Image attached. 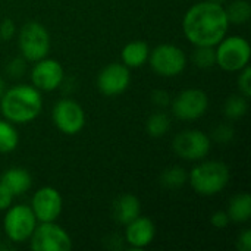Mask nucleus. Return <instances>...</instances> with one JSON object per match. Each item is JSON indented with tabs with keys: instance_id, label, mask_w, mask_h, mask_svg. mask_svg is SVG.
<instances>
[{
	"instance_id": "1",
	"label": "nucleus",
	"mask_w": 251,
	"mask_h": 251,
	"mask_svg": "<svg viewBox=\"0 0 251 251\" xmlns=\"http://www.w3.org/2000/svg\"><path fill=\"white\" fill-rule=\"evenodd\" d=\"M229 29L225 6L213 1L193 4L182 18V31L193 46H216Z\"/></svg>"
},
{
	"instance_id": "2",
	"label": "nucleus",
	"mask_w": 251,
	"mask_h": 251,
	"mask_svg": "<svg viewBox=\"0 0 251 251\" xmlns=\"http://www.w3.org/2000/svg\"><path fill=\"white\" fill-rule=\"evenodd\" d=\"M43 110L41 91L34 85L19 84L4 90L0 97V112L6 121L22 125L32 122Z\"/></svg>"
},
{
	"instance_id": "3",
	"label": "nucleus",
	"mask_w": 251,
	"mask_h": 251,
	"mask_svg": "<svg viewBox=\"0 0 251 251\" xmlns=\"http://www.w3.org/2000/svg\"><path fill=\"white\" fill-rule=\"evenodd\" d=\"M231 179V171L226 163L219 160H204L196 165L188 174L191 188L204 197H212L222 193Z\"/></svg>"
},
{
	"instance_id": "4",
	"label": "nucleus",
	"mask_w": 251,
	"mask_h": 251,
	"mask_svg": "<svg viewBox=\"0 0 251 251\" xmlns=\"http://www.w3.org/2000/svg\"><path fill=\"white\" fill-rule=\"evenodd\" d=\"M216 65L225 72H240L250 63L251 49L241 35H225L216 46Z\"/></svg>"
},
{
	"instance_id": "5",
	"label": "nucleus",
	"mask_w": 251,
	"mask_h": 251,
	"mask_svg": "<svg viewBox=\"0 0 251 251\" xmlns=\"http://www.w3.org/2000/svg\"><path fill=\"white\" fill-rule=\"evenodd\" d=\"M18 44L22 57L26 62H37L46 57L51 47V40L47 28L37 22L31 21L22 25L18 34Z\"/></svg>"
},
{
	"instance_id": "6",
	"label": "nucleus",
	"mask_w": 251,
	"mask_h": 251,
	"mask_svg": "<svg viewBox=\"0 0 251 251\" xmlns=\"http://www.w3.org/2000/svg\"><path fill=\"white\" fill-rule=\"evenodd\" d=\"M147 62L156 75L163 78H175L185 71L188 59L181 47L165 43L150 50Z\"/></svg>"
},
{
	"instance_id": "7",
	"label": "nucleus",
	"mask_w": 251,
	"mask_h": 251,
	"mask_svg": "<svg viewBox=\"0 0 251 251\" xmlns=\"http://www.w3.org/2000/svg\"><path fill=\"white\" fill-rule=\"evenodd\" d=\"M38 221L26 204H12L3 218V231L12 243H25L31 238Z\"/></svg>"
},
{
	"instance_id": "8",
	"label": "nucleus",
	"mask_w": 251,
	"mask_h": 251,
	"mask_svg": "<svg viewBox=\"0 0 251 251\" xmlns=\"http://www.w3.org/2000/svg\"><path fill=\"white\" fill-rule=\"evenodd\" d=\"M172 149L176 156L188 162L203 160L212 149L210 137L200 129H185L175 135Z\"/></svg>"
},
{
	"instance_id": "9",
	"label": "nucleus",
	"mask_w": 251,
	"mask_h": 251,
	"mask_svg": "<svg viewBox=\"0 0 251 251\" xmlns=\"http://www.w3.org/2000/svg\"><path fill=\"white\" fill-rule=\"evenodd\" d=\"M29 243L34 251H69L72 249L71 235L56 222H40Z\"/></svg>"
},
{
	"instance_id": "10",
	"label": "nucleus",
	"mask_w": 251,
	"mask_h": 251,
	"mask_svg": "<svg viewBox=\"0 0 251 251\" xmlns=\"http://www.w3.org/2000/svg\"><path fill=\"white\" fill-rule=\"evenodd\" d=\"M171 107L176 119L184 122L197 121L209 109V96L200 88H187L171 101Z\"/></svg>"
},
{
	"instance_id": "11",
	"label": "nucleus",
	"mask_w": 251,
	"mask_h": 251,
	"mask_svg": "<svg viewBox=\"0 0 251 251\" xmlns=\"http://www.w3.org/2000/svg\"><path fill=\"white\" fill-rule=\"evenodd\" d=\"M51 119L54 126L65 135H75L85 126V112L82 106L71 99H62L54 104Z\"/></svg>"
},
{
	"instance_id": "12",
	"label": "nucleus",
	"mask_w": 251,
	"mask_h": 251,
	"mask_svg": "<svg viewBox=\"0 0 251 251\" xmlns=\"http://www.w3.org/2000/svg\"><path fill=\"white\" fill-rule=\"evenodd\" d=\"M29 207L38 222H56L63 210V199L54 187H41L34 193Z\"/></svg>"
},
{
	"instance_id": "13",
	"label": "nucleus",
	"mask_w": 251,
	"mask_h": 251,
	"mask_svg": "<svg viewBox=\"0 0 251 251\" xmlns=\"http://www.w3.org/2000/svg\"><path fill=\"white\" fill-rule=\"evenodd\" d=\"M129 84L131 72L124 63H109L97 75V88L106 97H115L125 93Z\"/></svg>"
},
{
	"instance_id": "14",
	"label": "nucleus",
	"mask_w": 251,
	"mask_h": 251,
	"mask_svg": "<svg viewBox=\"0 0 251 251\" xmlns=\"http://www.w3.org/2000/svg\"><path fill=\"white\" fill-rule=\"evenodd\" d=\"M65 71L63 66L56 59H49L47 56L34 62L31 69V85L40 91H54L63 82Z\"/></svg>"
},
{
	"instance_id": "15",
	"label": "nucleus",
	"mask_w": 251,
	"mask_h": 251,
	"mask_svg": "<svg viewBox=\"0 0 251 251\" xmlns=\"http://www.w3.org/2000/svg\"><path fill=\"white\" fill-rule=\"evenodd\" d=\"M125 226V240L132 250H143L154 241L156 225L150 218L140 215Z\"/></svg>"
},
{
	"instance_id": "16",
	"label": "nucleus",
	"mask_w": 251,
	"mask_h": 251,
	"mask_svg": "<svg viewBox=\"0 0 251 251\" xmlns=\"http://www.w3.org/2000/svg\"><path fill=\"white\" fill-rule=\"evenodd\" d=\"M112 215L119 225H126L141 215V203L134 194H122L113 201Z\"/></svg>"
},
{
	"instance_id": "17",
	"label": "nucleus",
	"mask_w": 251,
	"mask_h": 251,
	"mask_svg": "<svg viewBox=\"0 0 251 251\" xmlns=\"http://www.w3.org/2000/svg\"><path fill=\"white\" fill-rule=\"evenodd\" d=\"M0 184H3L15 197L25 194L32 185L31 174L24 168H9L0 178Z\"/></svg>"
},
{
	"instance_id": "18",
	"label": "nucleus",
	"mask_w": 251,
	"mask_h": 251,
	"mask_svg": "<svg viewBox=\"0 0 251 251\" xmlns=\"http://www.w3.org/2000/svg\"><path fill=\"white\" fill-rule=\"evenodd\" d=\"M149 54H150V47L146 41L141 40H135L125 44V47L121 51L122 63L129 69L141 68L149 60Z\"/></svg>"
},
{
	"instance_id": "19",
	"label": "nucleus",
	"mask_w": 251,
	"mask_h": 251,
	"mask_svg": "<svg viewBox=\"0 0 251 251\" xmlns=\"http://www.w3.org/2000/svg\"><path fill=\"white\" fill-rule=\"evenodd\" d=\"M231 222L244 224L251 218V196L249 193H238L229 200L226 210Z\"/></svg>"
},
{
	"instance_id": "20",
	"label": "nucleus",
	"mask_w": 251,
	"mask_h": 251,
	"mask_svg": "<svg viewBox=\"0 0 251 251\" xmlns=\"http://www.w3.org/2000/svg\"><path fill=\"white\" fill-rule=\"evenodd\" d=\"M226 18L229 24L235 25H243L249 22L251 18V4L249 0H234L231 1L226 7Z\"/></svg>"
},
{
	"instance_id": "21",
	"label": "nucleus",
	"mask_w": 251,
	"mask_h": 251,
	"mask_svg": "<svg viewBox=\"0 0 251 251\" xmlns=\"http://www.w3.org/2000/svg\"><path fill=\"white\" fill-rule=\"evenodd\" d=\"M146 129H147V134L150 137L162 138L171 129V119L165 112L157 110L149 116V119L146 122Z\"/></svg>"
},
{
	"instance_id": "22",
	"label": "nucleus",
	"mask_w": 251,
	"mask_h": 251,
	"mask_svg": "<svg viewBox=\"0 0 251 251\" xmlns=\"http://www.w3.org/2000/svg\"><path fill=\"white\" fill-rule=\"evenodd\" d=\"M19 144V134L12 122L0 119V153H12Z\"/></svg>"
},
{
	"instance_id": "23",
	"label": "nucleus",
	"mask_w": 251,
	"mask_h": 251,
	"mask_svg": "<svg viewBox=\"0 0 251 251\" xmlns=\"http://www.w3.org/2000/svg\"><path fill=\"white\" fill-rule=\"evenodd\" d=\"M188 181V174L181 166L166 168L160 175V184L166 190H178L184 187Z\"/></svg>"
},
{
	"instance_id": "24",
	"label": "nucleus",
	"mask_w": 251,
	"mask_h": 251,
	"mask_svg": "<svg viewBox=\"0 0 251 251\" xmlns=\"http://www.w3.org/2000/svg\"><path fill=\"white\" fill-rule=\"evenodd\" d=\"M247 110H249V99H246L240 93L229 96L224 104V115L232 121L241 119L247 113Z\"/></svg>"
},
{
	"instance_id": "25",
	"label": "nucleus",
	"mask_w": 251,
	"mask_h": 251,
	"mask_svg": "<svg viewBox=\"0 0 251 251\" xmlns=\"http://www.w3.org/2000/svg\"><path fill=\"white\" fill-rule=\"evenodd\" d=\"M191 62L199 69H210L216 65V50L213 46H194Z\"/></svg>"
},
{
	"instance_id": "26",
	"label": "nucleus",
	"mask_w": 251,
	"mask_h": 251,
	"mask_svg": "<svg viewBox=\"0 0 251 251\" xmlns=\"http://www.w3.org/2000/svg\"><path fill=\"white\" fill-rule=\"evenodd\" d=\"M237 85H238V93L241 96H244L246 99L251 97V69L247 65L246 68H243L238 72V78H237Z\"/></svg>"
},
{
	"instance_id": "27",
	"label": "nucleus",
	"mask_w": 251,
	"mask_h": 251,
	"mask_svg": "<svg viewBox=\"0 0 251 251\" xmlns=\"http://www.w3.org/2000/svg\"><path fill=\"white\" fill-rule=\"evenodd\" d=\"M234 128L229 124H222L213 129V140L218 141L219 144H228L234 138Z\"/></svg>"
},
{
	"instance_id": "28",
	"label": "nucleus",
	"mask_w": 251,
	"mask_h": 251,
	"mask_svg": "<svg viewBox=\"0 0 251 251\" xmlns=\"http://www.w3.org/2000/svg\"><path fill=\"white\" fill-rule=\"evenodd\" d=\"M26 60L24 57H13L7 66H6V72L10 78H21L24 76V74L26 72Z\"/></svg>"
},
{
	"instance_id": "29",
	"label": "nucleus",
	"mask_w": 251,
	"mask_h": 251,
	"mask_svg": "<svg viewBox=\"0 0 251 251\" xmlns=\"http://www.w3.org/2000/svg\"><path fill=\"white\" fill-rule=\"evenodd\" d=\"M172 99H171V94L165 90H154L151 93V103L159 107V109H165L171 104Z\"/></svg>"
},
{
	"instance_id": "30",
	"label": "nucleus",
	"mask_w": 251,
	"mask_h": 251,
	"mask_svg": "<svg viewBox=\"0 0 251 251\" xmlns=\"http://www.w3.org/2000/svg\"><path fill=\"white\" fill-rule=\"evenodd\" d=\"M16 34V25L12 19H3L0 22V40L10 41Z\"/></svg>"
},
{
	"instance_id": "31",
	"label": "nucleus",
	"mask_w": 251,
	"mask_h": 251,
	"mask_svg": "<svg viewBox=\"0 0 251 251\" xmlns=\"http://www.w3.org/2000/svg\"><path fill=\"white\" fill-rule=\"evenodd\" d=\"M231 219L226 213V210H218L210 216V225L216 229H224L229 225Z\"/></svg>"
},
{
	"instance_id": "32",
	"label": "nucleus",
	"mask_w": 251,
	"mask_h": 251,
	"mask_svg": "<svg viewBox=\"0 0 251 251\" xmlns=\"http://www.w3.org/2000/svg\"><path fill=\"white\" fill-rule=\"evenodd\" d=\"M13 199L15 196L3 184H0V212L9 209L13 204Z\"/></svg>"
},
{
	"instance_id": "33",
	"label": "nucleus",
	"mask_w": 251,
	"mask_h": 251,
	"mask_svg": "<svg viewBox=\"0 0 251 251\" xmlns=\"http://www.w3.org/2000/svg\"><path fill=\"white\" fill-rule=\"evenodd\" d=\"M237 250L238 251H251V231L244 229L238 238H237Z\"/></svg>"
},
{
	"instance_id": "34",
	"label": "nucleus",
	"mask_w": 251,
	"mask_h": 251,
	"mask_svg": "<svg viewBox=\"0 0 251 251\" xmlns=\"http://www.w3.org/2000/svg\"><path fill=\"white\" fill-rule=\"evenodd\" d=\"M4 90H6V84H4V79H3V76L0 75V97H1V94L4 93Z\"/></svg>"
},
{
	"instance_id": "35",
	"label": "nucleus",
	"mask_w": 251,
	"mask_h": 251,
	"mask_svg": "<svg viewBox=\"0 0 251 251\" xmlns=\"http://www.w3.org/2000/svg\"><path fill=\"white\" fill-rule=\"evenodd\" d=\"M207 1H213V3H221V4H224L226 0H207Z\"/></svg>"
}]
</instances>
